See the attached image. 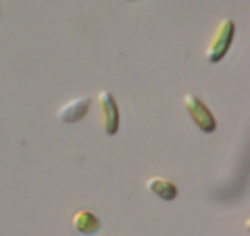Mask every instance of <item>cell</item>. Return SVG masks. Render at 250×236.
<instances>
[{
    "label": "cell",
    "mask_w": 250,
    "mask_h": 236,
    "mask_svg": "<svg viewBox=\"0 0 250 236\" xmlns=\"http://www.w3.org/2000/svg\"><path fill=\"white\" fill-rule=\"evenodd\" d=\"M233 36H236V23L233 19H223L221 23L217 25L213 38L207 46V59L210 63H219L225 54H228L229 46L233 42Z\"/></svg>",
    "instance_id": "obj_1"
},
{
    "label": "cell",
    "mask_w": 250,
    "mask_h": 236,
    "mask_svg": "<svg viewBox=\"0 0 250 236\" xmlns=\"http://www.w3.org/2000/svg\"><path fill=\"white\" fill-rule=\"evenodd\" d=\"M184 107H186L188 115L192 117V121L196 123V128H198L200 132H205V134L215 132V128H217L215 115H213V111H210V109L196 96V94L188 92L186 96H184Z\"/></svg>",
    "instance_id": "obj_2"
},
{
    "label": "cell",
    "mask_w": 250,
    "mask_h": 236,
    "mask_svg": "<svg viewBox=\"0 0 250 236\" xmlns=\"http://www.w3.org/2000/svg\"><path fill=\"white\" fill-rule=\"evenodd\" d=\"M71 222H73V228L80 234H96L100 230V219L94 215L92 211H88V209L77 211Z\"/></svg>",
    "instance_id": "obj_6"
},
{
    "label": "cell",
    "mask_w": 250,
    "mask_h": 236,
    "mask_svg": "<svg viewBox=\"0 0 250 236\" xmlns=\"http://www.w3.org/2000/svg\"><path fill=\"white\" fill-rule=\"evenodd\" d=\"M98 109H100V119H103V130L108 136H115L117 130H119V107H117V100L113 96V92L108 90H100L98 92Z\"/></svg>",
    "instance_id": "obj_3"
},
{
    "label": "cell",
    "mask_w": 250,
    "mask_h": 236,
    "mask_svg": "<svg viewBox=\"0 0 250 236\" xmlns=\"http://www.w3.org/2000/svg\"><path fill=\"white\" fill-rule=\"evenodd\" d=\"M90 107H92V98L90 96L67 100V103L57 111V117H59V121H62V123H77V121H82L85 117V113L90 111Z\"/></svg>",
    "instance_id": "obj_4"
},
{
    "label": "cell",
    "mask_w": 250,
    "mask_h": 236,
    "mask_svg": "<svg viewBox=\"0 0 250 236\" xmlns=\"http://www.w3.org/2000/svg\"><path fill=\"white\" fill-rule=\"evenodd\" d=\"M146 188L154 196H159V199H163V201H175V196H177V186L167 178H159V176L148 178Z\"/></svg>",
    "instance_id": "obj_5"
}]
</instances>
